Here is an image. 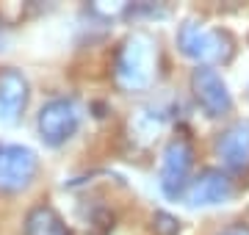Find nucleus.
I'll return each instance as SVG.
<instances>
[{
  "label": "nucleus",
  "instance_id": "7ed1b4c3",
  "mask_svg": "<svg viewBox=\"0 0 249 235\" xmlns=\"http://www.w3.org/2000/svg\"><path fill=\"white\" fill-rule=\"evenodd\" d=\"M80 119H83V108H80V102L75 97L47 100L45 105L39 108V117H36L39 138H42L47 147L67 144V141L78 133Z\"/></svg>",
  "mask_w": 249,
  "mask_h": 235
},
{
  "label": "nucleus",
  "instance_id": "6e6552de",
  "mask_svg": "<svg viewBox=\"0 0 249 235\" xmlns=\"http://www.w3.org/2000/svg\"><path fill=\"white\" fill-rule=\"evenodd\" d=\"M232 177L224 169H202L196 174L186 191V202L191 208H211V205H222L232 197Z\"/></svg>",
  "mask_w": 249,
  "mask_h": 235
},
{
  "label": "nucleus",
  "instance_id": "f8f14e48",
  "mask_svg": "<svg viewBox=\"0 0 249 235\" xmlns=\"http://www.w3.org/2000/svg\"><path fill=\"white\" fill-rule=\"evenodd\" d=\"M216 235H249V227L247 224H230V227H224V230H219Z\"/></svg>",
  "mask_w": 249,
  "mask_h": 235
},
{
  "label": "nucleus",
  "instance_id": "39448f33",
  "mask_svg": "<svg viewBox=\"0 0 249 235\" xmlns=\"http://www.w3.org/2000/svg\"><path fill=\"white\" fill-rule=\"evenodd\" d=\"M191 166H194V147L183 136L172 138L169 144L160 152V191L163 197L178 199L180 194H186L191 185Z\"/></svg>",
  "mask_w": 249,
  "mask_h": 235
},
{
  "label": "nucleus",
  "instance_id": "9d476101",
  "mask_svg": "<svg viewBox=\"0 0 249 235\" xmlns=\"http://www.w3.org/2000/svg\"><path fill=\"white\" fill-rule=\"evenodd\" d=\"M25 235H70L64 218L55 213L50 205H39L25 216V227H22Z\"/></svg>",
  "mask_w": 249,
  "mask_h": 235
},
{
  "label": "nucleus",
  "instance_id": "423d86ee",
  "mask_svg": "<svg viewBox=\"0 0 249 235\" xmlns=\"http://www.w3.org/2000/svg\"><path fill=\"white\" fill-rule=\"evenodd\" d=\"M191 91L211 119H222L232 111V94L213 67H196L191 72Z\"/></svg>",
  "mask_w": 249,
  "mask_h": 235
},
{
  "label": "nucleus",
  "instance_id": "9b49d317",
  "mask_svg": "<svg viewBox=\"0 0 249 235\" xmlns=\"http://www.w3.org/2000/svg\"><path fill=\"white\" fill-rule=\"evenodd\" d=\"M152 227H155V233L158 235H178L180 233V221L172 216V213H166V210H155Z\"/></svg>",
  "mask_w": 249,
  "mask_h": 235
},
{
  "label": "nucleus",
  "instance_id": "1a4fd4ad",
  "mask_svg": "<svg viewBox=\"0 0 249 235\" xmlns=\"http://www.w3.org/2000/svg\"><path fill=\"white\" fill-rule=\"evenodd\" d=\"M28 78L14 67L0 69V125H14L28 105Z\"/></svg>",
  "mask_w": 249,
  "mask_h": 235
},
{
  "label": "nucleus",
  "instance_id": "f257e3e1",
  "mask_svg": "<svg viewBox=\"0 0 249 235\" xmlns=\"http://www.w3.org/2000/svg\"><path fill=\"white\" fill-rule=\"evenodd\" d=\"M155 69V45L144 34H130L114 55V81L122 91H144Z\"/></svg>",
  "mask_w": 249,
  "mask_h": 235
},
{
  "label": "nucleus",
  "instance_id": "0eeeda50",
  "mask_svg": "<svg viewBox=\"0 0 249 235\" xmlns=\"http://www.w3.org/2000/svg\"><path fill=\"white\" fill-rule=\"evenodd\" d=\"M216 155L222 158L224 172H249V119H238L224 127L216 138Z\"/></svg>",
  "mask_w": 249,
  "mask_h": 235
},
{
  "label": "nucleus",
  "instance_id": "20e7f679",
  "mask_svg": "<svg viewBox=\"0 0 249 235\" xmlns=\"http://www.w3.org/2000/svg\"><path fill=\"white\" fill-rule=\"evenodd\" d=\"M39 155L25 144L0 141V194H19L36 180Z\"/></svg>",
  "mask_w": 249,
  "mask_h": 235
},
{
  "label": "nucleus",
  "instance_id": "f03ea898",
  "mask_svg": "<svg viewBox=\"0 0 249 235\" xmlns=\"http://www.w3.org/2000/svg\"><path fill=\"white\" fill-rule=\"evenodd\" d=\"M178 50L186 58L202 64H216V61H227L232 55V39L227 31L219 28H205L196 19H186L178 28Z\"/></svg>",
  "mask_w": 249,
  "mask_h": 235
}]
</instances>
